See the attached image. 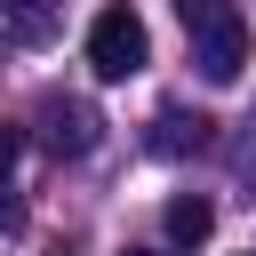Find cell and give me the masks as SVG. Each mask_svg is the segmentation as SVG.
Returning a JSON list of instances; mask_svg holds the SVG:
<instances>
[{"label":"cell","mask_w":256,"mask_h":256,"mask_svg":"<svg viewBox=\"0 0 256 256\" xmlns=\"http://www.w3.org/2000/svg\"><path fill=\"white\" fill-rule=\"evenodd\" d=\"M176 24H184V40H192L200 80L232 88V80L248 72V16H240L232 0H176Z\"/></svg>","instance_id":"obj_1"},{"label":"cell","mask_w":256,"mask_h":256,"mask_svg":"<svg viewBox=\"0 0 256 256\" xmlns=\"http://www.w3.org/2000/svg\"><path fill=\"white\" fill-rule=\"evenodd\" d=\"M144 64H152V32H144V16H136L128 0L96 8V24H88V72H96V80H136Z\"/></svg>","instance_id":"obj_2"},{"label":"cell","mask_w":256,"mask_h":256,"mask_svg":"<svg viewBox=\"0 0 256 256\" xmlns=\"http://www.w3.org/2000/svg\"><path fill=\"white\" fill-rule=\"evenodd\" d=\"M40 136H48V152H88V144L104 136V120H96V104H80V96H48V104H40Z\"/></svg>","instance_id":"obj_3"},{"label":"cell","mask_w":256,"mask_h":256,"mask_svg":"<svg viewBox=\"0 0 256 256\" xmlns=\"http://www.w3.org/2000/svg\"><path fill=\"white\" fill-rule=\"evenodd\" d=\"M208 224H216V200H208V192H176V200H168V240H176V248L208 240Z\"/></svg>","instance_id":"obj_4"},{"label":"cell","mask_w":256,"mask_h":256,"mask_svg":"<svg viewBox=\"0 0 256 256\" xmlns=\"http://www.w3.org/2000/svg\"><path fill=\"white\" fill-rule=\"evenodd\" d=\"M152 144H160V152H184V144H208V120H200V112H192V120H184V112H160V136H152Z\"/></svg>","instance_id":"obj_5"},{"label":"cell","mask_w":256,"mask_h":256,"mask_svg":"<svg viewBox=\"0 0 256 256\" xmlns=\"http://www.w3.org/2000/svg\"><path fill=\"white\" fill-rule=\"evenodd\" d=\"M16 152H24V128L0 120V192H8V176H16Z\"/></svg>","instance_id":"obj_6"},{"label":"cell","mask_w":256,"mask_h":256,"mask_svg":"<svg viewBox=\"0 0 256 256\" xmlns=\"http://www.w3.org/2000/svg\"><path fill=\"white\" fill-rule=\"evenodd\" d=\"M0 8H16V24H24V32H40V24H48V0H0Z\"/></svg>","instance_id":"obj_7"},{"label":"cell","mask_w":256,"mask_h":256,"mask_svg":"<svg viewBox=\"0 0 256 256\" xmlns=\"http://www.w3.org/2000/svg\"><path fill=\"white\" fill-rule=\"evenodd\" d=\"M120 256H168V248H120Z\"/></svg>","instance_id":"obj_8"},{"label":"cell","mask_w":256,"mask_h":256,"mask_svg":"<svg viewBox=\"0 0 256 256\" xmlns=\"http://www.w3.org/2000/svg\"><path fill=\"white\" fill-rule=\"evenodd\" d=\"M248 256H256V248H248Z\"/></svg>","instance_id":"obj_9"}]
</instances>
